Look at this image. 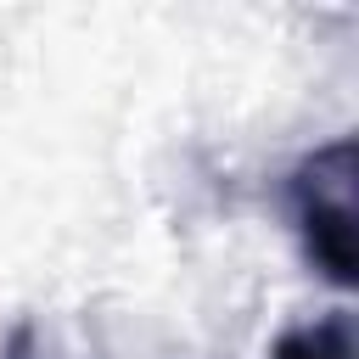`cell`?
I'll use <instances>...</instances> for the list:
<instances>
[{"instance_id":"7a4b0ae2","label":"cell","mask_w":359,"mask_h":359,"mask_svg":"<svg viewBox=\"0 0 359 359\" xmlns=\"http://www.w3.org/2000/svg\"><path fill=\"white\" fill-rule=\"evenodd\" d=\"M269 359H353V320L320 314L314 325H292V331L275 337Z\"/></svg>"},{"instance_id":"3957f363","label":"cell","mask_w":359,"mask_h":359,"mask_svg":"<svg viewBox=\"0 0 359 359\" xmlns=\"http://www.w3.org/2000/svg\"><path fill=\"white\" fill-rule=\"evenodd\" d=\"M0 359H39V348H34V325H17V331L6 337V348H0Z\"/></svg>"},{"instance_id":"6da1fadb","label":"cell","mask_w":359,"mask_h":359,"mask_svg":"<svg viewBox=\"0 0 359 359\" xmlns=\"http://www.w3.org/2000/svg\"><path fill=\"white\" fill-rule=\"evenodd\" d=\"M286 202H292V224H297L309 269H320L331 286L348 292L359 280V146L353 135L314 146L292 168Z\"/></svg>"}]
</instances>
